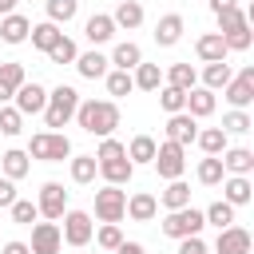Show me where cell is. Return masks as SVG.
<instances>
[{
	"label": "cell",
	"instance_id": "cell-1",
	"mask_svg": "<svg viewBox=\"0 0 254 254\" xmlns=\"http://www.w3.org/2000/svg\"><path fill=\"white\" fill-rule=\"evenodd\" d=\"M75 123H79L87 135L111 139V131L119 127V107H115V99H79Z\"/></svg>",
	"mask_w": 254,
	"mask_h": 254
},
{
	"label": "cell",
	"instance_id": "cell-2",
	"mask_svg": "<svg viewBox=\"0 0 254 254\" xmlns=\"http://www.w3.org/2000/svg\"><path fill=\"white\" fill-rule=\"evenodd\" d=\"M75 107H79V91L60 83L48 91V107H44V123L48 127H64L67 119H75Z\"/></svg>",
	"mask_w": 254,
	"mask_h": 254
},
{
	"label": "cell",
	"instance_id": "cell-3",
	"mask_svg": "<svg viewBox=\"0 0 254 254\" xmlns=\"http://www.w3.org/2000/svg\"><path fill=\"white\" fill-rule=\"evenodd\" d=\"M71 155V139L64 131H40L28 143V159H44V163H64Z\"/></svg>",
	"mask_w": 254,
	"mask_h": 254
},
{
	"label": "cell",
	"instance_id": "cell-4",
	"mask_svg": "<svg viewBox=\"0 0 254 254\" xmlns=\"http://www.w3.org/2000/svg\"><path fill=\"white\" fill-rule=\"evenodd\" d=\"M202 226H206V218H202V210H194V206H183V210H171L167 218H163V234L167 238H194V234H202Z\"/></svg>",
	"mask_w": 254,
	"mask_h": 254
},
{
	"label": "cell",
	"instance_id": "cell-5",
	"mask_svg": "<svg viewBox=\"0 0 254 254\" xmlns=\"http://www.w3.org/2000/svg\"><path fill=\"white\" fill-rule=\"evenodd\" d=\"M151 167L159 171V179L175 183V179H183V171H187V151H183L179 143H159V147H155Z\"/></svg>",
	"mask_w": 254,
	"mask_h": 254
},
{
	"label": "cell",
	"instance_id": "cell-6",
	"mask_svg": "<svg viewBox=\"0 0 254 254\" xmlns=\"http://www.w3.org/2000/svg\"><path fill=\"white\" fill-rule=\"evenodd\" d=\"M127 214V190L123 187H103L95 190V218L99 222H119Z\"/></svg>",
	"mask_w": 254,
	"mask_h": 254
},
{
	"label": "cell",
	"instance_id": "cell-7",
	"mask_svg": "<svg viewBox=\"0 0 254 254\" xmlns=\"http://www.w3.org/2000/svg\"><path fill=\"white\" fill-rule=\"evenodd\" d=\"M91 234H95V226H91V214H87V210H64V230H60V238H64L67 246H87Z\"/></svg>",
	"mask_w": 254,
	"mask_h": 254
},
{
	"label": "cell",
	"instance_id": "cell-8",
	"mask_svg": "<svg viewBox=\"0 0 254 254\" xmlns=\"http://www.w3.org/2000/svg\"><path fill=\"white\" fill-rule=\"evenodd\" d=\"M222 91H226V99H230V107H234V111H246V107L254 103V67H242V71H238Z\"/></svg>",
	"mask_w": 254,
	"mask_h": 254
},
{
	"label": "cell",
	"instance_id": "cell-9",
	"mask_svg": "<svg viewBox=\"0 0 254 254\" xmlns=\"http://www.w3.org/2000/svg\"><path fill=\"white\" fill-rule=\"evenodd\" d=\"M36 206H40V214H44L48 222L64 218V210H67V190H64V183H44V187H40Z\"/></svg>",
	"mask_w": 254,
	"mask_h": 254
},
{
	"label": "cell",
	"instance_id": "cell-10",
	"mask_svg": "<svg viewBox=\"0 0 254 254\" xmlns=\"http://www.w3.org/2000/svg\"><path fill=\"white\" fill-rule=\"evenodd\" d=\"M60 246H64V238H60L56 222H36L32 226V242H28L32 254H60Z\"/></svg>",
	"mask_w": 254,
	"mask_h": 254
},
{
	"label": "cell",
	"instance_id": "cell-11",
	"mask_svg": "<svg viewBox=\"0 0 254 254\" xmlns=\"http://www.w3.org/2000/svg\"><path fill=\"white\" fill-rule=\"evenodd\" d=\"M12 99H16V111H20V115H40V111L48 107V91H44L40 83H24Z\"/></svg>",
	"mask_w": 254,
	"mask_h": 254
},
{
	"label": "cell",
	"instance_id": "cell-12",
	"mask_svg": "<svg viewBox=\"0 0 254 254\" xmlns=\"http://www.w3.org/2000/svg\"><path fill=\"white\" fill-rule=\"evenodd\" d=\"M214 254H250V230H242V226H226V230H218Z\"/></svg>",
	"mask_w": 254,
	"mask_h": 254
},
{
	"label": "cell",
	"instance_id": "cell-13",
	"mask_svg": "<svg viewBox=\"0 0 254 254\" xmlns=\"http://www.w3.org/2000/svg\"><path fill=\"white\" fill-rule=\"evenodd\" d=\"M28 83V75H24V64H16V60H8V64H0V107L20 91Z\"/></svg>",
	"mask_w": 254,
	"mask_h": 254
},
{
	"label": "cell",
	"instance_id": "cell-14",
	"mask_svg": "<svg viewBox=\"0 0 254 254\" xmlns=\"http://www.w3.org/2000/svg\"><path fill=\"white\" fill-rule=\"evenodd\" d=\"M194 135H198V123H194L187 111H179V115H171V119H167V143L187 147V143H194Z\"/></svg>",
	"mask_w": 254,
	"mask_h": 254
},
{
	"label": "cell",
	"instance_id": "cell-15",
	"mask_svg": "<svg viewBox=\"0 0 254 254\" xmlns=\"http://www.w3.org/2000/svg\"><path fill=\"white\" fill-rule=\"evenodd\" d=\"M250 198H254L250 175H230V179H222V202H230V206H246Z\"/></svg>",
	"mask_w": 254,
	"mask_h": 254
},
{
	"label": "cell",
	"instance_id": "cell-16",
	"mask_svg": "<svg viewBox=\"0 0 254 254\" xmlns=\"http://www.w3.org/2000/svg\"><path fill=\"white\" fill-rule=\"evenodd\" d=\"M183 28H187L183 16H179V12H167V16L155 24V44H159V48H175V44L183 40Z\"/></svg>",
	"mask_w": 254,
	"mask_h": 254
},
{
	"label": "cell",
	"instance_id": "cell-17",
	"mask_svg": "<svg viewBox=\"0 0 254 254\" xmlns=\"http://www.w3.org/2000/svg\"><path fill=\"white\" fill-rule=\"evenodd\" d=\"M218 159H222V171L226 175H250L254 171V151L250 147H226Z\"/></svg>",
	"mask_w": 254,
	"mask_h": 254
},
{
	"label": "cell",
	"instance_id": "cell-18",
	"mask_svg": "<svg viewBox=\"0 0 254 254\" xmlns=\"http://www.w3.org/2000/svg\"><path fill=\"white\" fill-rule=\"evenodd\" d=\"M28 32H32V20L20 16V12H8V16L0 20V40H4V44H24Z\"/></svg>",
	"mask_w": 254,
	"mask_h": 254
},
{
	"label": "cell",
	"instance_id": "cell-19",
	"mask_svg": "<svg viewBox=\"0 0 254 254\" xmlns=\"http://www.w3.org/2000/svg\"><path fill=\"white\" fill-rule=\"evenodd\" d=\"M194 52H198V60H202V64H218V60H226V44H222V36H218V32L198 36V40H194Z\"/></svg>",
	"mask_w": 254,
	"mask_h": 254
},
{
	"label": "cell",
	"instance_id": "cell-20",
	"mask_svg": "<svg viewBox=\"0 0 254 254\" xmlns=\"http://www.w3.org/2000/svg\"><path fill=\"white\" fill-rule=\"evenodd\" d=\"M190 119H206L210 111H214V91H206V87H190L187 91V107H183Z\"/></svg>",
	"mask_w": 254,
	"mask_h": 254
},
{
	"label": "cell",
	"instance_id": "cell-21",
	"mask_svg": "<svg viewBox=\"0 0 254 254\" xmlns=\"http://www.w3.org/2000/svg\"><path fill=\"white\" fill-rule=\"evenodd\" d=\"M99 175L107 179V187H127L135 167H131V159H107V163H99Z\"/></svg>",
	"mask_w": 254,
	"mask_h": 254
},
{
	"label": "cell",
	"instance_id": "cell-22",
	"mask_svg": "<svg viewBox=\"0 0 254 254\" xmlns=\"http://www.w3.org/2000/svg\"><path fill=\"white\" fill-rule=\"evenodd\" d=\"M127 214H131L135 222H151V218L159 214V198H155V194H147V190H139V194H131V198H127Z\"/></svg>",
	"mask_w": 254,
	"mask_h": 254
},
{
	"label": "cell",
	"instance_id": "cell-23",
	"mask_svg": "<svg viewBox=\"0 0 254 254\" xmlns=\"http://www.w3.org/2000/svg\"><path fill=\"white\" fill-rule=\"evenodd\" d=\"M111 24H115V28H127V32L139 28V24H143V4H139V0H119V8L111 12Z\"/></svg>",
	"mask_w": 254,
	"mask_h": 254
},
{
	"label": "cell",
	"instance_id": "cell-24",
	"mask_svg": "<svg viewBox=\"0 0 254 254\" xmlns=\"http://www.w3.org/2000/svg\"><path fill=\"white\" fill-rule=\"evenodd\" d=\"M107 64H115V71H135L139 64H143V52H139V44H115V52H111V60Z\"/></svg>",
	"mask_w": 254,
	"mask_h": 254
},
{
	"label": "cell",
	"instance_id": "cell-25",
	"mask_svg": "<svg viewBox=\"0 0 254 254\" xmlns=\"http://www.w3.org/2000/svg\"><path fill=\"white\" fill-rule=\"evenodd\" d=\"M115 32H119V28H115V24H111V16H103V12H95V16L83 24V36H87L91 44H107Z\"/></svg>",
	"mask_w": 254,
	"mask_h": 254
},
{
	"label": "cell",
	"instance_id": "cell-26",
	"mask_svg": "<svg viewBox=\"0 0 254 254\" xmlns=\"http://www.w3.org/2000/svg\"><path fill=\"white\" fill-rule=\"evenodd\" d=\"M75 71H79L83 79H103V75H107V56L83 52V56H75Z\"/></svg>",
	"mask_w": 254,
	"mask_h": 254
},
{
	"label": "cell",
	"instance_id": "cell-27",
	"mask_svg": "<svg viewBox=\"0 0 254 254\" xmlns=\"http://www.w3.org/2000/svg\"><path fill=\"white\" fill-rule=\"evenodd\" d=\"M0 167H4V179H12V183H16V179H24V175H28V167H32V163H28V151H16V147H12V151H4V155H0Z\"/></svg>",
	"mask_w": 254,
	"mask_h": 254
},
{
	"label": "cell",
	"instance_id": "cell-28",
	"mask_svg": "<svg viewBox=\"0 0 254 254\" xmlns=\"http://www.w3.org/2000/svg\"><path fill=\"white\" fill-rule=\"evenodd\" d=\"M159 202H163L167 210H183V206H190V187H187L183 179H175V183H167V190L159 194Z\"/></svg>",
	"mask_w": 254,
	"mask_h": 254
},
{
	"label": "cell",
	"instance_id": "cell-29",
	"mask_svg": "<svg viewBox=\"0 0 254 254\" xmlns=\"http://www.w3.org/2000/svg\"><path fill=\"white\" fill-rule=\"evenodd\" d=\"M28 36H32V48H40V52H44V56H48V52H52V48H56V40H60V36H64V32H60V28H56V24H52V20H44V24H36V28H32V32H28Z\"/></svg>",
	"mask_w": 254,
	"mask_h": 254
},
{
	"label": "cell",
	"instance_id": "cell-30",
	"mask_svg": "<svg viewBox=\"0 0 254 254\" xmlns=\"http://www.w3.org/2000/svg\"><path fill=\"white\" fill-rule=\"evenodd\" d=\"M230 79H234V71H230V64H226V60L206 64V71H202V87H206V91H218V87H226Z\"/></svg>",
	"mask_w": 254,
	"mask_h": 254
},
{
	"label": "cell",
	"instance_id": "cell-31",
	"mask_svg": "<svg viewBox=\"0 0 254 254\" xmlns=\"http://www.w3.org/2000/svg\"><path fill=\"white\" fill-rule=\"evenodd\" d=\"M155 147H159V143H155L151 135H135V139L127 143V159H131V167L151 163V159H155Z\"/></svg>",
	"mask_w": 254,
	"mask_h": 254
},
{
	"label": "cell",
	"instance_id": "cell-32",
	"mask_svg": "<svg viewBox=\"0 0 254 254\" xmlns=\"http://www.w3.org/2000/svg\"><path fill=\"white\" fill-rule=\"evenodd\" d=\"M95 175H99L95 155H75V159H71V183L87 187V183H95Z\"/></svg>",
	"mask_w": 254,
	"mask_h": 254
},
{
	"label": "cell",
	"instance_id": "cell-33",
	"mask_svg": "<svg viewBox=\"0 0 254 254\" xmlns=\"http://www.w3.org/2000/svg\"><path fill=\"white\" fill-rule=\"evenodd\" d=\"M131 79H135L139 91H159V87H163V71H159V64H139Z\"/></svg>",
	"mask_w": 254,
	"mask_h": 254
},
{
	"label": "cell",
	"instance_id": "cell-34",
	"mask_svg": "<svg viewBox=\"0 0 254 254\" xmlns=\"http://www.w3.org/2000/svg\"><path fill=\"white\" fill-rule=\"evenodd\" d=\"M194 83H198V75H194V67H190V64H171V71H167V87L190 91Z\"/></svg>",
	"mask_w": 254,
	"mask_h": 254
},
{
	"label": "cell",
	"instance_id": "cell-35",
	"mask_svg": "<svg viewBox=\"0 0 254 254\" xmlns=\"http://www.w3.org/2000/svg\"><path fill=\"white\" fill-rule=\"evenodd\" d=\"M194 143H198L206 155H222V151H226V131H222V127H206V131L194 135Z\"/></svg>",
	"mask_w": 254,
	"mask_h": 254
},
{
	"label": "cell",
	"instance_id": "cell-36",
	"mask_svg": "<svg viewBox=\"0 0 254 254\" xmlns=\"http://www.w3.org/2000/svg\"><path fill=\"white\" fill-rule=\"evenodd\" d=\"M222 179H226V171H222V159H218V155H206V159L198 163V183H202V187H218Z\"/></svg>",
	"mask_w": 254,
	"mask_h": 254
},
{
	"label": "cell",
	"instance_id": "cell-37",
	"mask_svg": "<svg viewBox=\"0 0 254 254\" xmlns=\"http://www.w3.org/2000/svg\"><path fill=\"white\" fill-rule=\"evenodd\" d=\"M202 218H206L210 226H218V230H226V226H234V206L218 198V202H210V206L202 210Z\"/></svg>",
	"mask_w": 254,
	"mask_h": 254
},
{
	"label": "cell",
	"instance_id": "cell-38",
	"mask_svg": "<svg viewBox=\"0 0 254 254\" xmlns=\"http://www.w3.org/2000/svg\"><path fill=\"white\" fill-rule=\"evenodd\" d=\"M75 12H79V0H48V20L56 28L67 24V20H75Z\"/></svg>",
	"mask_w": 254,
	"mask_h": 254
},
{
	"label": "cell",
	"instance_id": "cell-39",
	"mask_svg": "<svg viewBox=\"0 0 254 254\" xmlns=\"http://www.w3.org/2000/svg\"><path fill=\"white\" fill-rule=\"evenodd\" d=\"M250 24H238V28H230V32H222V44H226V52H246L250 48Z\"/></svg>",
	"mask_w": 254,
	"mask_h": 254
},
{
	"label": "cell",
	"instance_id": "cell-40",
	"mask_svg": "<svg viewBox=\"0 0 254 254\" xmlns=\"http://www.w3.org/2000/svg\"><path fill=\"white\" fill-rule=\"evenodd\" d=\"M103 79H107V95H115V99L135 91V79H131V71H107Z\"/></svg>",
	"mask_w": 254,
	"mask_h": 254
},
{
	"label": "cell",
	"instance_id": "cell-41",
	"mask_svg": "<svg viewBox=\"0 0 254 254\" xmlns=\"http://www.w3.org/2000/svg\"><path fill=\"white\" fill-rule=\"evenodd\" d=\"M159 103H163L167 115H179V111L187 107V91H179V87H159Z\"/></svg>",
	"mask_w": 254,
	"mask_h": 254
},
{
	"label": "cell",
	"instance_id": "cell-42",
	"mask_svg": "<svg viewBox=\"0 0 254 254\" xmlns=\"http://www.w3.org/2000/svg\"><path fill=\"white\" fill-rule=\"evenodd\" d=\"M250 127H254V123H250L246 111H226V115H222V131H226V135H246Z\"/></svg>",
	"mask_w": 254,
	"mask_h": 254
},
{
	"label": "cell",
	"instance_id": "cell-43",
	"mask_svg": "<svg viewBox=\"0 0 254 254\" xmlns=\"http://www.w3.org/2000/svg\"><path fill=\"white\" fill-rule=\"evenodd\" d=\"M8 210H12V222H24V226H32V222L40 218V206H36V202H28V198H16Z\"/></svg>",
	"mask_w": 254,
	"mask_h": 254
},
{
	"label": "cell",
	"instance_id": "cell-44",
	"mask_svg": "<svg viewBox=\"0 0 254 254\" xmlns=\"http://www.w3.org/2000/svg\"><path fill=\"white\" fill-rule=\"evenodd\" d=\"M75 56H79V52H75V44H71L67 36H60V40H56V48L48 52V60H52V64H75Z\"/></svg>",
	"mask_w": 254,
	"mask_h": 254
},
{
	"label": "cell",
	"instance_id": "cell-45",
	"mask_svg": "<svg viewBox=\"0 0 254 254\" xmlns=\"http://www.w3.org/2000/svg\"><path fill=\"white\" fill-rule=\"evenodd\" d=\"M24 131V115L16 107H0V135H20Z\"/></svg>",
	"mask_w": 254,
	"mask_h": 254
},
{
	"label": "cell",
	"instance_id": "cell-46",
	"mask_svg": "<svg viewBox=\"0 0 254 254\" xmlns=\"http://www.w3.org/2000/svg\"><path fill=\"white\" fill-rule=\"evenodd\" d=\"M107 159H127V143H119V139H103L99 151H95V163H107Z\"/></svg>",
	"mask_w": 254,
	"mask_h": 254
},
{
	"label": "cell",
	"instance_id": "cell-47",
	"mask_svg": "<svg viewBox=\"0 0 254 254\" xmlns=\"http://www.w3.org/2000/svg\"><path fill=\"white\" fill-rule=\"evenodd\" d=\"M214 20H218V36H222V32H230V28L246 24V12H242V8H226V12H218Z\"/></svg>",
	"mask_w": 254,
	"mask_h": 254
},
{
	"label": "cell",
	"instance_id": "cell-48",
	"mask_svg": "<svg viewBox=\"0 0 254 254\" xmlns=\"http://www.w3.org/2000/svg\"><path fill=\"white\" fill-rule=\"evenodd\" d=\"M95 242H99L103 250H115V246L123 242V234H119V226H115V222H103V226H99V234H95Z\"/></svg>",
	"mask_w": 254,
	"mask_h": 254
},
{
	"label": "cell",
	"instance_id": "cell-49",
	"mask_svg": "<svg viewBox=\"0 0 254 254\" xmlns=\"http://www.w3.org/2000/svg\"><path fill=\"white\" fill-rule=\"evenodd\" d=\"M179 254H206V242L194 234V238H179Z\"/></svg>",
	"mask_w": 254,
	"mask_h": 254
},
{
	"label": "cell",
	"instance_id": "cell-50",
	"mask_svg": "<svg viewBox=\"0 0 254 254\" xmlns=\"http://www.w3.org/2000/svg\"><path fill=\"white\" fill-rule=\"evenodd\" d=\"M12 202H16V183L0 179V206H12Z\"/></svg>",
	"mask_w": 254,
	"mask_h": 254
},
{
	"label": "cell",
	"instance_id": "cell-51",
	"mask_svg": "<svg viewBox=\"0 0 254 254\" xmlns=\"http://www.w3.org/2000/svg\"><path fill=\"white\" fill-rule=\"evenodd\" d=\"M115 254H147V250H143V242H119Z\"/></svg>",
	"mask_w": 254,
	"mask_h": 254
},
{
	"label": "cell",
	"instance_id": "cell-52",
	"mask_svg": "<svg viewBox=\"0 0 254 254\" xmlns=\"http://www.w3.org/2000/svg\"><path fill=\"white\" fill-rule=\"evenodd\" d=\"M226 8H238V0H210V12H214V16L226 12Z\"/></svg>",
	"mask_w": 254,
	"mask_h": 254
},
{
	"label": "cell",
	"instance_id": "cell-53",
	"mask_svg": "<svg viewBox=\"0 0 254 254\" xmlns=\"http://www.w3.org/2000/svg\"><path fill=\"white\" fill-rule=\"evenodd\" d=\"M4 254H32V250H28V242H8Z\"/></svg>",
	"mask_w": 254,
	"mask_h": 254
},
{
	"label": "cell",
	"instance_id": "cell-54",
	"mask_svg": "<svg viewBox=\"0 0 254 254\" xmlns=\"http://www.w3.org/2000/svg\"><path fill=\"white\" fill-rule=\"evenodd\" d=\"M12 8H16V0H0V16H8Z\"/></svg>",
	"mask_w": 254,
	"mask_h": 254
},
{
	"label": "cell",
	"instance_id": "cell-55",
	"mask_svg": "<svg viewBox=\"0 0 254 254\" xmlns=\"http://www.w3.org/2000/svg\"><path fill=\"white\" fill-rule=\"evenodd\" d=\"M206 254H210V250H206Z\"/></svg>",
	"mask_w": 254,
	"mask_h": 254
}]
</instances>
